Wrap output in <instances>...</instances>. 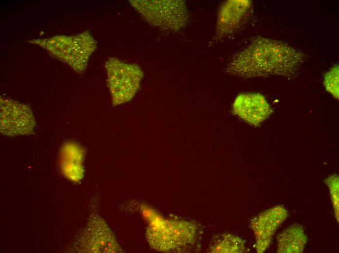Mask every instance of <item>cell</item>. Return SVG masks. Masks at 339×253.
<instances>
[{
  "label": "cell",
  "instance_id": "9c48e42d",
  "mask_svg": "<svg viewBox=\"0 0 339 253\" xmlns=\"http://www.w3.org/2000/svg\"><path fill=\"white\" fill-rule=\"evenodd\" d=\"M84 149L77 144L69 142L62 146L60 153V166L62 174L70 180L77 182L84 175L83 161Z\"/></svg>",
  "mask_w": 339,
  "mask_h": 253
},
{
  "label": "cell",
  "instance_id": "30bf717a",
  "mask_svg": "<svg viewBox=\"0 0 339 253\" xmlns=\"http://www.w3.org/2000/svg\"><path fill=\"white\" fill-rule=\"evenodd\" d=\"M339 65H335L325 73L323 79L326 90L337 99H339Z\"/></svg>",
  "mask_w": 339,
  "mask_h": 253
},
{
  "label": "cell",
  "instance_id": "8992f818",
  "mask_svg": "<svg viewBox=\"0 0 339 253\" xmlns=\"http://www.w3.org/2000/svg\"><path fill=\"white\" fill-rule=\"evenodd\" d=\"M0 105V132L2 134L15 136L33 133L36 123L29 107L3 100Z\"/></svg>",
  "mask_w": 339,
  "mask_h": 253
},
{
  "label": "cell",
  "instance_id": "5b68a950",
  "mask_svg": "<svg viewBox=\"0 0 339 253\" xmlns=\"http://www.w3.org/2000/svg\"><path fill=\"white\" fill-rule=\"evenodd\" d=\"M252 11L249 0H228L220 6L217 17L214 40H222L231 35L248 19Z\"/></svg>",
  "mask_w": 339,
  "mask_h": 253
},
{
  "label": "cell",
  "instance_id": "ba28073f",
  "mask_svg": "<svg viewBox=\"0 0 339 253\" xmlns=\"http://www.w3.org/2000/svg\"><path fill=\"white\" fill-rule=\"evenodd\" d=\"M232 111L249 124L259 126L269 117L273 110L263 95L247 92L241 93L235 98Z\"/></svg>",
  "mask_w": 339,
  "mask_h": 253
},
{
  "label": "cell",
  "instance_id": "52a82bcc",
  "mask_svg": "<svg viewBox=\"0 0 339 253\" xmlns=\"http://www.w3.org/2000/svg\"><path fill=\"white\" fill-rule=\"evenodd\" d=\"M187 223L181 221H155L148 227L147 238L154 249L162 251L173 250L185 244Z\"/></svg>",
  "mask_w": 339,
  "mask_h": 253
},
{
  "label": "cell",
  "instance_id": "7a4b0ae2",
  "mask_svg": "<svg viewBox=\"0 0 339 253\" xmlns=\"http://www.w3.org/2000/svg\"><path fill=\"white\" fill-rule=\"evenodd\" d=\"M130 2L148 23L164 31L178 32L188 21V8L183 0H131Z\"/></svg>",
  "mask_w": 339,
  "mask_h": 253
},
{
  "label": "cell",
  "instance_id": "3957f363",
  "mask_svg": "<svg viewBox=\"0 0 339 253\" xmlns=\"http://www.w3.org/2000/svg\"><path fill=\"white\" fill-rule=\"evenodd\" d=\"M108 85L113 105L129 101L138 90L143 72L135 64L113 59L108 63Z\"/></svg>",
  "mask_w": 339,
  "mask_h": 253
},
{
  "label": "cell",
  "instance_id": "6da1fadb",
  "mask_svg": "<svg viewBox=\"0 0 339 253\" xmlns=\"http://www.w3.org/2000/svg\"><path fill=\"white\" fill-rule=\"evenodd\" d=\"M304 58L302 52L285 43L259 36L231 57L226 72L244 78L290 76L298 71Z\"/></svg>",
  "mask_w": 339,
  "mask_h": 253
},
{
  "label": "cell",
  "instance_id": "277c9868",
  "mask_svg": "<svg viewBox=\"0 0 339 253\" xmlns=\"http://www.w3.org/2000/svg\"><path fill=\"white\" fill-rule=\"evenodd\" d=\"M75 243L77 252H123L107 223L97 215L91 216L86 227Z\"/></svg>",
  "mask_w": 339,
  "mask_h": 253
}]
</instances>
